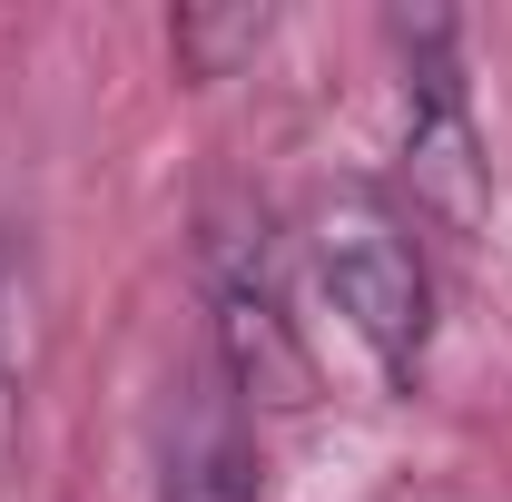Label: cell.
<instances>
[{
  "label": "cell",
  "instance_id": "1",
  "mask_svg": "<svg viewBox=\"0 0 512 502\" xmlns=\"http://www.w3.org/2000/svg\"><path fill=\"white\" fill-rule=\"evenodd\" d=\"M316 276L335 296V315L355 325V345L404 384L424 355V325H434V286H424V256L404 237V217L375 197H335L316 217Z\"/></svg>",
  "mask_w": 512,
  "mask_h": 502
},
{
  "label": "cell",
  "instance_id": "2",
  "mask_svg": "<svg viewBox=\"0 0 512 502\" xmlns=\"http://www.w3.org/2000/svg\"><path fill=\"white\" fill-rule=\"evenodd\" d=\"M207 286H217V365L247 404H306L316 365L286 325V286H276V237L247 207H207Z\"/></svg>",
  "mask_w": 512,
  "mask_h": 502
},
{
  "label": "cell",
  "instance_id": "3",
  "mask_svg": "<svg viewBox=\"0 0 512 502\" xmlns=\"http://www.w3.org/2000/svg\"><path fill=\"white\" fill-rule=\"evenodd\" d=\"M384 40L404 50V178L414 207H434L444 227L483 217V138L463 109V60H453V20L444 10H394Z\"/></svg>",
  "mask_w": 512,
  "mask_h": 502
},
{
  "label": "cell",
  "instance_id": "4",
  "mask_svg": "<svg viewBox=\"0 0 512 502\" xmlns=\"http://www.w3.org/2000/svg\"><path fill=\"white\" fill-rule=\"evenodd\" d=\"M158 502H256V434L247 394L217 355H197L168 384V434H158Z\"/></svg>",
  "mask_w": 512,
  "mask_h": 502
},
{
  "label": "cell",
  "instance_id": "5",
  "mask_svg": "<svg viewBox=\"0 0 512 502\" xmlns=\"http://www.w3.org/2000/svg\"><path fill=\"white\" fill-rule=\"evenodd\" d=\"M266 30H276L266 0H237V10H178V20H168V50H178L188 79H227L237 60L266 50Z\"/></svg>",
  "mask_w": 512,
  "mask_h": 502
},
{
  "label": "cell",
  "instance_id": "6",
  "mask_svg": "<svg viewBox=\"0 0 512 502\" xmlns=\"http://www.w3.org/2000/svg\"><path fill=\"white\" fill-rule=\"evenodd\" d=\"M20 453V345H10V256H0V473Z\"/></svg>",
  "mask_w": 512,
  "mask_h": 502
}]
</instances>
